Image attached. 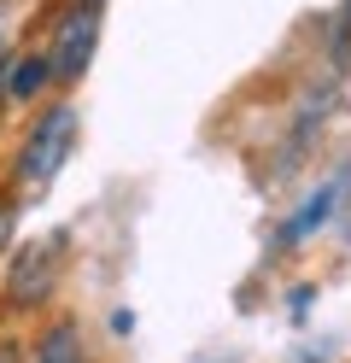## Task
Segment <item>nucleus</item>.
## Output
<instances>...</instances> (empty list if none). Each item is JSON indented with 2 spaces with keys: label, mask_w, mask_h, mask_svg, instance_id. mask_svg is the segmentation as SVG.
<instances>
[{
  "label": "nucleus",
  "mask_w": 351,
  "mask_h": 363,
  "mask_svg": "<svg viewBox=\"0 0 351 363\" xmlns=\"http://www.w3.org/2000/svg\"><path fill=\"white\" fill-rule=\"evenodd\" d=\"M70 147H77V106H47L30 129V141L18 147V182L23 188H47L65 170Z\"/></svg>",
  "instance_id": "f257e3e1"
},
{
  "label": "nucleus",
  "mask_w": 351,
  "mask_h": 363,
  "mask_svg": "<svg viewBox=\"0 0 351 363\" xmlns=\"http://www.w3.org/2000/svg\"><path fill=\"white\" fill-rule=\"evenodd\" d=\"M59 264H65V235H47V240L18 246V258H12V269H6V299H12L18 311L41 305L47 293L59 287Z\"/></svg>",
  "instance_id": "f03ea898"
},
{
  "label": "nucleus",
  "mask_w": 351,
  "mask_h": 363,
  "mask_svg": "<svg viewBox=\"0 0 351 363\" xmlns=\"http://www.w3.org/2000/svg\"><path fill=\"white\" fill-rule=\"evenodd\" d=\"M94 48H100V6H94V0H82V6H70V12L59 18L47 65H53L59 82H77L88 65H94Z\"/></svg>",
  "instance_id": "7ed1b4c3"
},
{
  "label": "nucleus",
  "mask_w": 351,
  "mask_h": 363,
  "mask_svg": "<svg viewBox=\"0 0 351 363\" xmlns=\"http://www.w3.org/2000/svg\"><path fill=\"white\" fill-rule=\"evenodd\" d=\"M345 188H351V170H345V176H334L328 188H316V194H311V206H304V211L287 223V229H281V240H304L322 217H334V206H340V194H345Z\"/></svg>",
  "instance_id": "20e7f679"
},
{
  "label": "nucleus",
  "mask_w": 351,
  "mask_h": 363,
  "mask_svg": "<svg viewBox=\"0 0 351 363\" xmlns=\"http://www.w3.org/2000/svg\"><path fill=\"white\" fill-rule=\"evenodd\" d=\"M35 363H88V352H82V328H77V323L47 328V340H41Z\"/></svg>",
  "instance_id": "39448f33"
},
{
  "label": "nucleus",
  "mask_w": 351,
  "mask_h": 363,
  "mask_svg": "<svg viewBox=\"0 0 351 363\" xmlns=\"http://www.w3.org/2000/svg\"><path fill=\"white\" fill-rule=\"evenodd\" d=\"M47 77H53L47 59H12V100H35Z\"/></svg>",
  "instance_id": "423d86ee"
},
{
  "label": "nucleus",
  "mask_w": 351,
  "mask_h": 363,
  "mask_svg": "<svg viewBox=\"0 0 351 363\" xmlns=\"http://www.w3.org/2000/svg\"><path fill=\"white\" fill-rule=\"evenodd\" d=\"M12 223H18V211L0 199V252H6V240H12Z\"/></svg>",
  "instance_id": "0eeeda50"
},
{
  "label": "nucleus",
  "mask_w": 351,
  "mask_h": 363,
  "mask_svg": "<svg viewBox=\"0 0 351 363\" xmlns=\"http://www.w3.org/2000/svg\"><path fill=\"white\" fill-rule=\"evenodd\" d=\"M12 100V59H0V106Z\"/></svg>",
  "instance_id": "6e6552de"
},
{
  "label": "nucleus",
  "mask_w": 351,
  "mask_h": 363,
  "mask_svg": "<svg viewBox=\"0 0 351 363\" xmlns=\"http://www.w3.org/2000/svg\"><path fill=\"white\" fill-rule=\"evenodd\" d=\"M0 35H6V30H0Z\"/></svg>",
  "instance_id": "1a4fd4ad"
}]
</instances>
